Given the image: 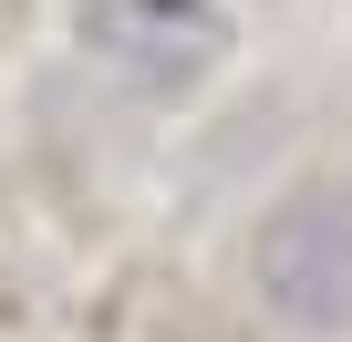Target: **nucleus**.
Masks as SVG:
<instances>
[{
	"instance_id": "nucleus-1",
	"label": "nucleus",
	"mask_w": 352,
	"mask_h": 342,
	"mask_svg": "<svg viewBox=\"0 0 352 342\" xmlns=\"http://www.w3.org/2000/svg\"><path fill=\"white\" fill-rule=\"evenodd\" d=\"M73 32H83V52L104 73H124L145 94H187L228 52L218 0H73Z\"/></svg>"
},
{
	"instance_id": "nucleus-2",
	"label": "nucleus",
	"mask_w": 352,
	"mask_h": 342,
	"mask_svg": "<svg viewBox=\"0 0 352 342\" xmlns=\"http://www.w3.org/2000/svg\"><path fill=\"white\" fill-rule=\"evenodd\" d=\"M249 270H259V301L290 332H342L352 321V208L342 197H290L259 228Z\"/></svg>"
}]
</instances>
